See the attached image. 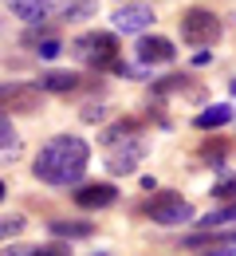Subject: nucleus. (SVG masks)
Segmentation results:
<instances>
[{"label": "nucleus", "mask_w": 236, "mask_h": 256, "mask_svg": "<svg viewBox=\"0 0 236 256\" xmlns=\"http://www.w3.org/2000/svg\"><path fill=\"white\" fill-rule=\"evenodd\" d=\"M91 166V142L79 138V134H55L47 138L32 158V178L43 182V186H79L83 174Z\"/></svg>", "instance_id": "1"}, {"label": "nucleus", "mask_w": 236, "mask_h": 256, "mask_svg": "<svg viewBox=\"0 0 236 256\" xmlns=\"http://www.w3.org/2000/svg\"><path fill=\"white\" fill-rule=\"evenodd\" d=\"M142 217H150L154 224H189L197 217V209L173 190H158L154 197L142 201Z\"/></svg>", "instance_id": "2"}, {"label": "nucleus", "mask_w": 236, "mask_h": 256, "mask_svg": "<svg viewBox=\"0 0 236 256\" xmlns=\"http://www.w3.org/2000/svg\"><path fill=\"white\" fill-rule=\"evenodd\" d=\"M75 60L79 64H87V67H106L118 60V36H110V32H83L79 40H75Z\"/></svg>", "instance_id": "3"}, {"label": "nucleus", "mask_w": 236, "mask_h": 256, "mask_svg": "<svg viewBox=\"0 0 236 256\" xmlns=\"http://www.w3.org/2000/svg\"><path fill=\"white\" fill-rule=\"evenodd\" d=\"M181 40L197 44V48H209L221 40V16L209 12V8H189L181 16Z\"/></svg>", "instance_id": "4"}, {"label": "nucleus", "mask_w": 236, "mask_h": 256, "mask_svg": "<svg viewBox=\"0 0 236 256\" xmlns=\"http://www.w3.org/2000/svg\"><path fill=\"white\" fill-rule=\"evenodd\" d=\"M43 91L35 87V83H0V114L4 110H20V114H32L39 110V102H43Z\"/></svg>", "instance_id": "5"}, {"label": "nucleus", "mask_w": 236, "mask_h": 256, "mask_svg": "<svg viewBox=\"0 0 236 256\" xmlns=\"http://www.w3.org/2000/svg\"><path fill=\"white\" fill-rule=\"evenodd\" d=\"M142 154H146V138H130V142H122V146H110V150H106V170H110L114 178H126V174L138 170Z\"/></svg>", "instance_id": "6"}, {"label": "nucleus", "mask_w": 236, "mask_h": 256, "mask_svg": "<svg viewBox=\"0 0 236 256\" xmlns=\"http://www.w3.org/2000/svg\"><path fill=\"white\" fill-rule=\"evenodd\" d=\"M71 201H75L79 209H110V205L118 201V190H114L110 182H79L75 193H71Z\"/></svg>", "instance_id": "7"}, {"label": "nucleus", "mask_w": 236, "mask_h": 256, "mask_svg": "<svg viewBox=\"0 0 236 256\" xmlns=\"http://www.w3.org/2000/svg\"><path fill=\"white\" fill-rule=\"evenodd\" d=\"M138 60L142 67H162L177 60V48L169 36H138Z\"/></svg>", "instance_id": "8"}, {"label": "nucleus", "mask_w": 236, "mask_h": 256, "mask_svg": "<svg viewBox=\"0 0 236 256\" xmlns=\"http://www.w3.org/2000/svg\"><path fill=\"white\" fill-rule=\"evenodd\" d=\"M154 24V8H146V4H126V8H118V12H110V28L114 32H146Z\"/></svg>", "instance_id": "9"}, {"label": "nucleus", "mask_w": 236, "mask_h": 256, "mask_svg": "<svg viewBox=\"0 0 236 256\" xmlns=\"http://www.w3.org/2000/svg\"><path fill=\"white\" fill-rule=\"evenodd\" d=\"M59 4L63 0H8V8H12V16L16 20H24V24H43L51 12H59Z\"/></svg>", "instance_id": "10"}, {"label": "nucleus", "mask_w": 236, "mask_h": 256, "mask_svg": "<svg viewBox=\"0 0 236 256\" xmlns=\"http://www.w3.org/2000/svg\"><path fill=\"white\" fill-rule=\"evenodd\" d=\"M189 248H236V224L233 228H201V232H189L185 236Z\"/></svg>", "instance_id": "11"}, {"label": "nucleus", "mask_w": 236, "mask_h": 256, "mask_svg": "<svg viewBox=\"0 0 236 256\" xmlns=\"http://www.w3.org/2000/svg\"><path fill=\"white\" fill-rule=\"evenodd\" d=\"M35 87L47 91V95H71V91L83 87V79H79V71H43Z\"/></svg>", "instance_id": "12"}, {"label": "nucleus", "mask_w": 236, "mask_h": 256, "mask_svg": "<svg viewBox=\"0 0 236 256\" xmlns=\"http://www.w3.org/2000/svg\"><path fill=\"white\" fill-rule=\"evenodd\" d=\"M138 130H142L138 118H118V122H106V126L99 130V142L110 150V146H122V142H130V138H142Z\"/></svg>", "instance_id": "13"}, {"label": "nucleus", "mask_w": 236, "mask_h": 256, "mask_svg": "<svg viewBox=\"0 0 236 256\" xmlns=\"http://www.w3.org/2000/svg\"><path fill=\"white\" fill-rule=\"evenodd\" d=\"M233 154H236L233 138H205V142H201V162H205V166H213V170L229 166Z\"/></svg>", "instance_id": "14"}, {"label": "nucleus", "mask_w": 236, "mask_h": 256, "mask_svg": "<svg viewBox=\"0 0 236 256\" xmlns=\"http://www.w3.org/2000/svg\"><path fill=\"white\" fill-rule=\"evenodd\" d=\"M0 256H71L67 240H51V244H8Z\"/></svg>", "instance_id": "15"}, {"label": "nucleus", "mask_w": 236, "mask_h": 256, "mask_svg": "<svg viewBox=\"0 0 236 256\" xmlns=\"http://www.w3.org/2000/svg\"><path fill=\"white\" fill-rule=\"evenodd\" d=\"M233 122V106L229 102H217V106H205V110H197V118H193V126L197 130H221Z\"/></svg>", "instance_id": "16"}, {"label": "nucleus", "mask_w": 236, "mask_h": 256, "mask_svg": "<svg viewBox=\"0 0 236 256\" xmlns=\"http://www.w3.org/2000/svg\"><path fill=\"white\" fill-rule=\"evenodd\" d=\"M47 232L55 236V240H87V236H95V224L91 221H51L47 224Z\"/></svg>", "instance_id": "17"}, {"label": "nucleus", "mask_w": 236, "mask_h": 256, "mask_svg": "<svg viewBox=\"0 0 236 256\" xmlns=\"http://www.w3.org/2000/svg\"><path fill=\"white\" fill-rule=\"evenodd\" d=\"M16 154H20V138L12 130V118L0 114V162H12Z\"/></svg>", "instance_id": "18"}, {"label": "nucleus", "mask_w": 236, "mask_h": 256, "mask_svg": "<svg viewBox=\"0 0 236 256\" xmlns=\"http://www.w3.org/2000/svg\"><path fill=\"white\" fill-rule=\"evenodd\" d=\"M221 224H236V201H229L225 209H213V213H205L201 217V228H221Z\"/></svg>", "instance_id": "19"}, {"label": "nucleus", "mask_w": 236, "mask_h": 256, "mask_svg": "<svg viewBox=\"0 0 236 256\" xmlns=\"http://www.w3.org/2000/svg\"><path fill=\"white\" fill-rule=\"evenodd\" d=\"M24 228H28V221H24L20 213H4V217H0V240H16Z\"/></svg>", "instance_id": "20"}, {"label": "nucleus", "mask_w": 236, "mask_h": 256, "mask_svg": "<svg viewBox=\"0 0 236 256\" xmlns=\"http://www.w3.org/2000/svg\"><path fill=\"white\" fill-rule=\"evenodd\" d=\"M59 12H63V20H87L95 12V4L91 0H67V8H59Z\"/></svg>", "instance_id": "21"}, {"label": "nucleus", "mask_w": 236, "mask_h": 256, "mask_svg": "<svg viewBox=\"0 0 236 256\" xmlns=\"http://www.w3.org/2000/svg\"><path fill=\"white\" fill-rule=\"evenodd\" d=\"M181 87H189V75H169L162 83H154V95H169V91H181Z\"/></svg>", "instance_id": "22"}, {"label": "nucleus", "mask_w": 236, "mask_h": 256, "mask_svg": "<svg viewBox=\"0 0 236 256\" xmlns=\"http://www.w3.org/2000/svg\"><path fill=\"white\" fill-rule=\"evenodd\" d=\"M35 52H39V60H55V56L63 52V44H59L55 36H47V40H39V44H35Z\"/></svg>", "instance_id": "23"}, {"label": "nucleus", "mask_w": 236, "mask_h": 256, "mask_svg": "<svg viewBox=\"0 0 236 256\" xmlns=\"http://www.w3.org/2000/svg\"><path fill=\"white\" fill-rule=\"evenodd\" d=\"M213 197H229V201H236V174L221 178V182L213 186Z\"/></svg>", "instance_id": "24"}, {"label": "nucleus", "mask_w": 236, "mask_h": 256, "mask_svg": "<svg viewBox=\"0 0 236 256\" xmlns=\"http://www.w3.org/2000/svg\"><path fill=\"white\" fill-rule=\"evenodd\" d=\"M209 60H213V56H209V48H201V52L193 56V67H205V64H209Z\"/></svg>", "instance_id": "25"}, {"label": "nucleus", "mask_w": 236, "mask_h": 256, "mask_svg": "<svg viewBox=\"0 0 236 256\" xmlns=\"http://www.w3.org/2000/svg\"><path fill=\"white\" fill-rule=\"evenodd\" d=\"M201 256H236V248H209V252H201Z\"/></svg>", "instance_id": "26"}, {"label": "nucleus", "mask_w": 236, "mask_h": 256, "mask_svg": "<svg viewBox=\"0 0 236 256\" xmlns=\"http://www.w3.org/2000/svg\"><path fill=\"white\" fill-rule=\"evenodd\" d=\"M4 193H8V186H4V182H0V201H4Z\"/></svg>", "instance_id": "27"}]
</instances>
